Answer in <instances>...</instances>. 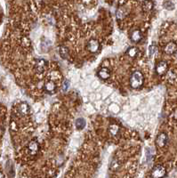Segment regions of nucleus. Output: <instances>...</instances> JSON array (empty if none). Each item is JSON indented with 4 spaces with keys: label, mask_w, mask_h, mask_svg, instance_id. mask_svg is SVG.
Returning a JSON list of instances; mask_svg holds the SVG:
<instances>
[{
    "label": "nucleus",
    "mask_w": 177,
    "mask_h": 178,
    "mask_svg": "<svg viewBox=\"0 0 177 178\" xmlns=\"http://www.w3.org/2000/svg\"><path fill=\"white\" fill-rule=\"evenodd\" d=\"M143 84V76L140 71H135L130 78V86L132 88H140Z\"/></svg>",
    "instance_id": "nucleus-1"
},
{
    "label": "nucleus",
    "mask_w": 177,
    "mask_h": 178,
    "mask_svg": "<svg viewBox=\"0 0 177 178\" xmlns=\"http://www.w3.org/2000/svg\"><path fill=\"white\" fill-rule=\"evenodd\" d=\"M165 174H166V169L161 166H157L153 168L152 173H151V176L156 178L162 177L165 176Z\"/></svg>",
    "instance_id": "nucleus-2"
},
{
    "label": "nucleus",
    "mask_w": 177,
    "mask_h": 178,
    "mask_svg": "<svg viewBox=\"0 0 177 178\" xmlns=\"http://www.w3.org/2000/svg\"><path fill=\"white\" fill-rule=\"evenodd\" d=\"M47 67V62L44 59H39L36 61V69L39 73H43Z\"/></svg>",
    "instance_id": "nucleus-3"
},
{
    "label": "nucleus",
    "mask_w": 177,
    "mask_h": 178,
    "mask_svg": "<svg viewBox=\"0 0 177 178\" xmlns=\"http://www.w3.org/2000/svg\"><path fill=\"white\" fill-rule=\"evenodd\" d=\"M87 49L91 53H96V52H98L99 49H100V43H99L98 40H90L88 42V44H87Z\"/></svg>",
    "instance_id": "nucleus-4"
},
{
    "label": "nucleus",
    "mask_w": 177,
    "mask_h": 178,
    "mask_svg": "<svg viewBox=\"0 0 177 178\" xmlns=\"http://www.w3.org/2000/svg\"><path fill=\"white\" fill-rule=\"evenodd\" d=\"M167 70V63L166 61H160L156 66V72L157 75H164Z\"/></svg>",
    "instance_id": "nucleus-5"
},
{
    "label": "nucleus",
    "mask_w": 177,
    "mask_h": 178,
    "mask_svg": "<svg viewBox=\"0 0 177 178\" xmlns=\"http://www.w3.org/2000/svg\"><path fill=\"white\" fill-rule=\"evenodd\" d=\"M39 149V145L38 142H37V141H32V142H30V144H29L28 150H29L30 155L35 156V155L38 153Z\"/></svg>",
    "instance_id": "nucleus-6"
},
{
    "label": "nucleus",
    "mask_w": 177,
    "mask_h": 178,
    "mask_svg": "<svg viewBox=\"0 0 177 178\" xmlns=\"http://www.w3.org/2000/svg\"><path fill=\"white\" fill-rule=\"evenodd\" d=\"M177 51V45L174 42H170L168 43L166 47H165V52L167 54H173Z\"/></svg>",
    "instance_id": "nucleus-7"
},
{
    "label": "nucleus",
    "mask_w": 177,
    "mask_h": 178,
    "mask_svg": "<svg viewBox=\"0 0 177 178\" xmlns=\"http://www.w3.org/2000/svg\"><path fill=\"white\" fill-rule=\"evenodd\" d=\"M167 142V136L166 134H160V135L157 136V141H156L157 145L158 146V147H160V148L164 147V146L166 145Z\"/></svg>",
    "instance_id": "nucleus-8"
},
{
    "label": "nucleus",
    "mask_w": 177,
    "mask_h": 178,
    "mask_svg": "<svg viewBox=\"0 0 177 178\" xmlns=\"http://www.w3.org/2000/svg\"><path fill=\"white\" fill-rule=\"evenodd\" d=\"M98 76L101 79L106 80V79H108L110 77V71L107 68H101V69L99 70Z\"/></svg>",
    "instance_id": "nucleus-9"
},
{
    "label": "nucleus",
    "mask_w": 177,
    "mask_h": 178,
    "mask_svg": "<svg viewBox=\"0 0 177 178\" xmlns=\"http://www.w3.org/2000/svg\"><path fill=\"white\" fill-rule=\"evenodd\" d=\"M128 13V8L127 6H123V7H121V8H119L117 12V18H118V20H120V19H124L126 16H127V14Z\"/></svg>",
    "instance_id": "nucleus-10"
},
{
    "label": "nucleus",
    "mask_w": 177,
    "mask_h": 178,
    "mask_svg": "<svg viewBox=\"0 0 177 178\" xmlns=\"http://www.w3.org/2000/svg\"><path fill=\"white\" fill-rule=\"evenodd\" d=\"M142 33L141 31L138 30H134L132 33H131V39L133 40L134 42H139L140 40L142 39Z\"/></svg>",
    "instance_id": "nucleus-11"
},
{
    "label": "nucleus",
    "mask_w": 177,
    "mask_h": 178,
    "mask_svg": "<svg viewBox=\"0 0 177 178\" xmlns=\"http://www.w3.org/2000/svg\"><path fill=\"white\" fill-rule=\"evenodd\" d=\"M109 132L112 136H116L119 132V128L118 125L116 124H112L109 127Z\"/></svg>",
    "instance_id": "nucleus-12"
},
{
    "label": "nucleus",
    "mask_w": 177,
    "mask_h": 178,
    "mask_svg": "<svg viewBox=\"0 0 177 178\" xmlns=\"http://www.w3.org/2000/svg\"><path fill=\"white\" fill-rule=\"evenodd\" d=\"M55 88H56V86L53 81H48L45 85V90L48 93H53L55 90Z\"/></svg>",
    "instance_id": "nucleus-13"
},
{
    "label": "nucleus",
    "mask_w": 177,
    "mask_h": 178,
    "mask_svg": "<svg viewBox=\"0 0 177 178\" xmlns=\"http://www.w3.org/2000/svg\"><path fill=\"white\" fill-rule=\"evenodd\" d=\"M60 54L62 57V59H68L69 58V50L65 46H60Z\"/></svg>",
    "instance_id": "nucleus-14"
},
{
    "label": "nucleus",
    "mask_w": 177,
    "mask_h": 178,
    "mask_svg": "<svg viewBox=\"0 0 177 178\" xmlns=\"http://www.w3.org/2000/svg\"><path fill=\"white\" fill-rule=\"evenodd\" d=\"M138 52H139V51H138V49L136 47H130V48L127 50V55L129 57H131V58H135V57L137 56Z\"/></svg>",
    "instance_id": "nucleus-15"
},
{
    "label": "nucleus",
    "mask_w": 177,
    "mask_h": 178,
    "mask_svg": "<svg viewBox=\"0 0 177 178\" xmlns=\"http://www.w3.org/2000/svg\"><path fill=\"white\" fill-rule=\"evenodd\" d=\"M142 7L145 11H150L153 8V2L151 0H145L142 4Z\"/></svg>",
    "instance_id": "nucleus-16"
},
{
    "label": "nucleus",
    "mask_w": 177,
    "mask_h": 178,
    "mask_svg": "<svg viewBox=\"0 0 177 178\" xmlns=\"http://www.w3.org/2000/svg\"><path fill=\"white\" fill-rule=\"evenodd\" d=\"M20 112L21 114H24V115H27L30 111V109H29V106L26 104V103H22L20 106Z\"/></svg>",
    "instance_id": "nucleus-17"
},
{
    "label": "nucleus",
    "mask_w": 177,
    "mask_h": 178,
    "mask_svg": "<svg viewBox=\"0 0 177 178\" xmlns=\"http://www.w3.org/2000/svg\"><path fill=\"white\" fill-rule=\"evenodd\" d=\"M85 126H86V122H85L84 119H77V121H76V127H77V128L83 129L85 128Z\"/></svg>",
    "instance_id": "nucleus-18"
},
{
    "label": "nucleus",
    "mask_w": 177,
    "mask_h": 178,
    "mask_svg": "<svg viewBox=\"0 0 177 178\" xmlns=\"http://www.w3.org/2000/svg\"><path fill=\"white\" fill-rule=\"evenodd\" d=\"M164 7L166 9H167V10H173L175 8V5L172 2H170V1H166L164 3Z\"/></svg>",
    "instance_id": "nucleus-19"
},
{
    "label": "nucleus",
    "mask_w": 177,
    "mask_h": 178,
    "mask_svg": "<svg viewBox=\"0 0 177 178\" xmlns=\"http://www.w3.org/2000/svg\"><path fill=\"white\" fill-rule=\"evenodd\" d=\"M69 82L68 81V80H66V81L64 82V84H63V87H62L63 91H66L67 89L69 88Z\"/></svg>",
    "instance_id": "nucleus-20"
},
{
    "label": "nucleus",
    "mask_w": 177,
    "mask_h": 178,
    "mask_svg": "<svg viewBox=\"0 0 177 178\" xmlns=\"http://www.w3.org/2000/svg\"><path fill=\"white\" fill-rule=\"evenodd\" d=\"M155 49H156V47H155L154 46H152L149 47V55H150V56H152V54L155 53Z\"/></svg>",
    "instance_id": "nucleus-21"
}]
</instances>
